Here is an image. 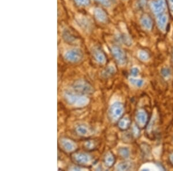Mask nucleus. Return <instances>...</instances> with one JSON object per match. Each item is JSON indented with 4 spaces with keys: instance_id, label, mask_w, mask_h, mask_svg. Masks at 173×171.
Masks as SVG:
<instances>
[{
    "instance_id": "obj_4",
    "label": "nucleus",
    "mask_w": 173,
    "mask_h": 171,
    "mask_svg": "<svg viewBox=\"0 0 173 171\" xmlns=\"http://www.w3.org/2000/svg\"><path fill=\"white\" fill-rule=\"evenodd\" d=\"M76 3L80 6L86 7L90 4V0H75Z\"/></svg>"
},
{
    "instance_id": "obj_1",
    "label": "nucleus",
    "mask_w": 173,
    "mask_h": 171,
    "mask_svg": "<svg viewBox=\"0 0 173 171\" xmlns=\"http://www.w3.org/2000/svg\"><path fill=\"white\" fill-rule=\"evenodd\" d=\"M95 17L98 20L102 21V22H105L107 20V16L104 11H102V9L96 8L94 12Z\"/></svg>"
},
{
    "instance_id": "obj_3",
    "label": "nucleus",
    "mask_w": 173,
    "mask_h": 171,
    "mask_svg": "<svg viewBox=\"0 0 173 171\" xmlns=\"http://www.w3.org/2000/svg\"><path fill=\"white\" fill-rule=\"evenodd\" d=\"M79 23L80 24V26H81V27H83V28H89L90 27V23L89 21L86 20L85 18H79Z\"/></svg>"
},
{
    "instance_id": "obj_5",
    "label": "nucleus",
    "mask_w": 173,
    "mask_h": 171,
    "mask_svg": "<svg viewBox=\"0 0 173 171\" xmlns=\"http://www.w3.org/2000/svg\"><path fill=\"white\" fill-rule=\"evenodd\" d=\"M96 1L100 3L106 7H109L110 5V0H96Z\"/></svg>"
},
{
    "instance_id": "obj_2",
    "label": "nucleus",
    "mask_w": 173,
    "mask_h": 171,
    "mask_svg": "<svg viewBox=\"0 0 173 171\" xmlns=\"http://www.w3.org/2000/svg\"><path fill=\"white\" fill-rule=\"evenodd\" d=\"M69 30H65L63 32V37L69 42H75L77 39V36L75 35Z\"/></svg>"
}]
</instances>
